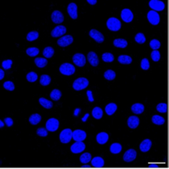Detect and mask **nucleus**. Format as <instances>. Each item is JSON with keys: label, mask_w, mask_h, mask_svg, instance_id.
<instances>
[{"label": "nucleus", "mask_w": 169, "mask_h": 169, "mask_svg": "<svg viewBox=\"0 0 169 169\" xmlns=\"http://www.w3.org/2000/svg\"><path fill=\"white\" fill-rule=\"evenodd\" d=\"M89 84V82L87 78H79L74 81L73 84V87L75 90L77 91H80V90L84 89L85 88H87Z\"/></svg>", "instance_id": "1"}, {"label": "nucleus", "mask_w": 169, "mask_h": 169, "mask_svg": "<svg viewBox=\"0 0 169 169\" xmlns=\"http://www.w3.org/2000/svg\"><path fill=\"white\" fill-rule=\"evenodd\" d=\"M107 27L112 32H117L121 28V22L115 17H111L107 21Z\"/></svg>", "instance_id": "2"}, {"label": "nucleus", "mask_w": 169, "mask_h": 169, "mask_svg": "<svg viewBox=\"0 0 169 169\" xmlns=\"http://www.w3.org/2000/svg\"><path fill=\"white\" fill-rule=\"evenodd\" d=\"M73 138V132L70 128H66L61 132L59 135L60 141L62 143H68Z\"/></svg>", "instance_id": "3"}, {"label": "nucleus", "mask_w": 169, "mask_h": 169, "mask_svg": "<svg viewBox=\"0 0 169 169\" xmlns=\"http://www.w3.org/2000/svg\"><path fill=\"white\" fill-rule=\"evenodd\" d=\"M59 71L64 75H72L75 72V67L71 63H66L61 65Z\"/></svg>", "instance_id": "4"}, {"label": "nucleus", "mask_w": 169, "mask_h": 169, "mask_svg": "<svg viewBox=\"0 0 169 169\" xmlns=\"http://www.w3.org/2000/svg\"><path fill=\"white\" fill-rule=\"evenodd\" d=\"M73 63L78 67H83L86 64V57L82 53H76L73 56Z\"/></svg>", "instance_id": "5"}, {"label": "nucleus", "mask_w": 169, "mask_h": 169, "mask_svg": "<svg viewBox=\"0 0 169 169\" xmlns=\"http://www.w3.org/2000/svg\"><path fill=\"white\" fill-rule=\"evenodd\" d=\"M58 126H59V122L56 118L48 119V122H46V128L49 132H56L58 128Z\"/></svg>", "instance_id": "6"}, {"label": "nucleus", "mask_w": 169, "mask_h": 169, "mask_svg": "<svg viewBox=\"0 0 169 169\" xmlns=\"http://www.w3.org/2000/svg\"><path fill=\"white\" fill-rule=\"evenodd\" d=\"M147 19L149 22L153 25H157L160 22V16L156 11L151 10L147 13Z\"/></svg>", "instance_id": "7"}, {"label": "nucleus", "mask_w": 169, "mask_h": 169, "mask_svg": "<svg viewBox=\"0 0 169 169\" xmlns=\"http://www.w3.org/2000/svg\"><path fill=\"white\" fill-rule=\"evenodd\" d=\"M73 42V38L71 35H65L57 41L58 45L61 47H66Z\"/></svg>", "instance_id": "8"}, {"label": "nucleus", "mask_w": 169, "mask_h": 169, "mask_svg": "<svg viewBox=\"0 0 169 169\" xmlns=\"http://www.w3.org/2000/svg\"><path fill=\"white\" fill-rule=\"evenodd\" d=\"M149 5L154 11H162L165 6L164 3L159 0H151L149 3Z\"/></svg>", "instance_id": "9"}, {"label": "nucleus", "mask_w": 169, "mask_h": 169, "mask_svg": "<svg viewBox=\"0 0 169 169\" xmlns=\"http://www.w3.org/2000/svg\"><path fill=\"white\" fill-rule=\"evenodd\" d=\"M86 146L82 141H77L76 143L71 146V151L73 153H79L84 150Z\"/></svg>", "instance_id": "10"}, {"label": "nucleus", "mask_w": 169, "mask_h": 169, "mask_svg": "<svg viewBox=\"0 0 169 169\" xmlns=\"http://www.w3.org/2000/svg\"><path fill=\"white\" fill-rule=\"evenodd\" d=\"M66 33V28L65 26L62 25H59V26L56 27L54 29L52 30V32L51 33L52 36L54 38L60 37L62 35H63Z\"/></svg>", "instance_id": "11"}, {"label": "nucleus", "mask_w": 169, "mask_h": 169, "mask_svg": "<svg viewBox=\"0 0 169 169\" xmlns=\"http://www.w3.org/2000/svg\"><path fill=\"white\" fill-rule=\"evenodd\" d=\"M121 17L122 21H124L126 23H130L133 19V14H132V11L129 9H124L121 11Z\"/></svg>", "instance_id": "12"}, {"label": "nucleus", "mask_w": 169, "mask_h": 169, "mask_svg": "<svg viewBox=\"0 0 169 169\" xmlns=\"http://www.w3.org/2000/svg\"><path fill=\"white\" fill-rule=\"evenodd\" d=\"M90 36L91 38H93L95 40L96 42H98V43H101V42H104L105 40V38H104V35L100 32H98L95 29H92L89 33Z\"/></svg>", "instance_id": "13"}, {"label": "nucleus", "mask_w": 169, "mask_h": 169, "mask_svg": "<svg viewBox=\"0 0 169 169\" xmlns=\"http://www.w3.org/2000/svg\"><path fill=\"white\" fill-rule=\"evenodd\" d=\"M87 137V134L83 130H75L73 132V139L75 141H83Z\"/></svg>", "instance_id": "14"}, {"label": "nucleus", "mask_w": 169, "mask_h": 169, "mask_svg": "<svg viewBox=\"0 0 169 169\" xmlns=\"http://www.w3.org/2000/svg\"><path fill=\"white\" fill-rule=\"evenodd\" d=\"M136 157V152L135 150L130 149L129 150H127L125 153L124 156H123V160L126 162H131V161H134Z\"/></svg>", "instance_id": "15"}, {"label": "nucleus", "mask_w": 169, "mask_h": 169, "mask_svg": "<svg viewBox=\"0 0 169 169\" xmlns=\"http://www.w3.org/2000/svg\"><path fill=\"white\" fill-rule=\"evenodd\" d=\"M52 20L55 24H61L64 21V16L60 11L55 10L52 14Z\"/></svg>", "instance_id": "16"}, {"label": "nucleus", "mask_w": 169, "mask_h": 169, "mask_svg": "<svg viewBox=\"0 0 169 169\" xmlns=\"http://www.w3.org/2000/svg\"><path fill=\"white\" fill-rule=\"evenodd\" d=\"M87 60L93 67H97L99 63L98 55L94 52H90L87 54Z\"/></svg>", "instance_id": "17"}, {"label": "nucleus", "mask_w": 169, "mask_h": 169, "mask_svg": "<svg viewBox=\"0 0 169 169\" xmlns=\"http://www.w3.org/2000/svg\"><path fill=\"white\" fill-rule=\"evenodd\" d=\"M67 11H68V13L69 14L71 18H77V5L75 3H69L68 7H67Z\"/></svg>", "instance_id": "18"}, {"label": "nucleus", "mask_w": 169, "mask_h": 169, "mask_svg": "<svg viewBox=\"0 0 169 169\" xmlns=\"http://www.w3.org/2000/svg\"><path fill=\"white\" fill-rule=\"evenodd\" d=\"M127 123H128V126L130 128H136L140 124V119L136 116H130L128 119Z\"/></svg>", "instance_id": "19"}, {"label": "nucleus", "mask_w": 169, "mask_h": 169, "mask_svg": "<svg viewBox=\"0 0 169 169\" xmlns=\"http://www.w3.org/2000/svg\"><path fill=\"white\" fill-rule=\"evenodd\" d=\"M96 139H97V142L99 144L102 145V144H105V143L108 142V140H109V135L106 132H100V133H99L97 135Z\"/></svg>", "instance_id": "20"}, {"label": "nucleus", "mask_w": 169, "mask_h": 169, "mask_svg": "<svg viewBox=\"0 0 169 169\" xmlns=\"http://www.w3.org/2000/svg\"><path fill=\"white\" fill-rule=\"evenodd\" d=\"M152 143L150 139H145L143 140L142 143H140V149L142 152H147L151 147Z\"/></svg>", "instance_id": "21"}, {"label": "nucleus", "mask_w": 169, "mask_h": 169, "mask_svg": "<svg viewBox=\"0 0 169 169\" xmlns=\"http://www.w3.org/2000/svg\"><path fill=\"white\" fill-rule=\"evenodd\" d=\"M132 111L136 114H142L144 111V106L141 103H135L131 107Z\"/></svg>", "instance_id": "22"}, {"label": "nucleus", "mask_w": 169, "mask_h": 169, "mask_svg": "<svg viewBox=\"0 0 169 169\" xmlns=\"http://www.w3.org/2000/svg\"><path fill=\"white\" fill-rule=\"evenodd\" d=\"M91 164L92 166L95 167V168H102L105 164V161L100 157H96L91 160Z\"/></svg>", "instance_id": "23"}, {"label": "nucleus", "mask_w": 169, "mask_h": 169, "mask_svg": "<svg viewBox=\"0 0 169 169\" xmlns=\"http://www.w3.org/2000/svg\"><path fill=\"white\" fill-rule=\"evenodd\" d=\"M116 110L117 105L115 103H109V104L105 106V112L107 113L108 115H112V114L116 111Z\"/></svg>", "instance_id": "24"}, {"label": "nucleus", "mask_w": 169, "mask_h": 169, "mask_svg": "<svg viewBox=\"0 0 169 169\" xmlns=\"http://www.w3.org/2000/svg\"><path fill=\"white\" fill-rule=\"evenodd\" d=\"M113 44L115 47L126 48L128 45V42L126 40L122 39V38H117V39L114 40Z\"/></svg>", "instance_id": "25"}, {"label": "nucleus", "mask_w": 169, "mask_h": 169, "mask_svg": "<svg viewBox=\"0 0 169 169\" xmlns=\"http://www.w3.org/2000/svg\"><path fill=\"white\" fill-rule=\"evenodd\" d=\"M118 60L121 64H130V63H132V58L126 55L119 56Z\"/></svg>", "instance_id": "26"}, {"label": "nucleus", "mask_w": 169, "mask_h": 169, "mask_svg": "<svg viewBox=\"0 0 169 169\" xmlns=\"http://www.w3.org/2000/svg\"><path fill=\"white\" fill-rule=\"evenodd\" d=\"M35 63L38 67L42 68L48 64V60H46L45 58H41V57H37V58H35Z\"/></svg>", "instance_id": "27"}, {"label": "nucleus", "mask_w": 169, "mask_h": 169, "mask_svg": "<svg viewBox=\"0 0 169 169\" xmlns=\"http://www.w3.org/2000/svg\"><path fill=\"white\" fill-rule=\"evenodd\" d=\"M39 103H41V105L42 106H44V107L46 109H51L53 106L52 102H51V101L46 100L45 98H40Z\"/></svg>", "instance_id": "28"}, {"label": "nucleus", "mask_w": 169, "mask_h": 169, "mask_svg": "<svg viewBox=\"0 0 169 169\" xmlns=\"http://www.w3.org/2000/svg\"><path fill=\"white\" fill-rule=\"evenodd\" d=\"M41 116L38 114H32L31 116L29 118V122H31V124H37L41 122Z\"/></svg>", "instance_id": "29"}, {"label": "nucleus", "mask_w": 169, "mask_h": 169, "mask_svg": "<svg viewBox=\"0 0 169 169\" xmlns=\"http://www.w3.org/2000/svg\"><path fill=\"white\" fill-rule=\"evenodd\" d=\"M93 117L96 119H100L103 116V111L100 107H94L92 111Z\"/></svg>", "instance_id": "30"}, {"label": "nucleus", "mask_w": 169, "mask_h": 169, "mask_svg": "<svg viewBox=\"0 0 169 169\" xmlns=\"http://www.w3.org/2000/svg\"><path fill=\"white\" fill-rule=\"evenodd\" d=\"M55 53V51H54V49L52 47H50V46H48V47H45L44 51H43V55L46 58H51Z\"/></svg>", "instance_id": "31"}, {"label": "nucleus", "mask_w": 169, "mask_h": 169, "mask_svg": "<svg viewBox=\"0 0 169 169\" xmlns=\"http://www.w3.org/2000/svg\"><path fill=\"white\" fill-rule=\"evenodd\" d=\"M121 150V144L119 143H113L111 144V146H110V151L111 153H114V154H117V153H119Z\"/></svg>", "instance_id": "32"}, {"label": "nucleus", "mask_w": 169, "mask_h": 169, "mask_svg": "<svg viewBox=\"0 0 169 169\" xmlns=\"http://www.w3.org/2000/svg\"><path fill=\"white\" fill-rule=\"evenodd\" d=\"M152 122H153V124H157V125H161V124H163L165 122V120H164V117H162L161 116L153 115L152 117Z\"/></svg>", "instance_id": "33"}, {"label": "nucleus", "mask_w": 169, "mask_h": 169, "mask_svg": "<svg viewBox=\"0 0 169 169\" xmlns=\"http://www.w3.org/2000/svg\"><path fill=\"white\" fill-rule=\"evenodd\" d=\"M61 96H62V93L58 89H53L50 93V97L52 98V100L55 101H58Z\"/></svg>", "instance_id": "34"}, {"label": "nucleus", "mask_w": 169, "mask_h": 169, "mask_svg": "<svg viewBox=\"0 0 169 169\" xmlns=\"http://www.w3.org/2000/svg\"><path fill=\"white\" fill-rule=\"evenodd\" d=\"M79 160H80V162L83 164H87L91 161V154L89 153H83L79 157Z\"/></svg>", "instance_id": "35"}, {"label": "nucleus", "mask_w": 169, "mask_h": 169, "mask_svg": "<svg viewBox=\"0 0 169 169\" xmlns=\"http://www.w3.org/2000/svg\"><path fill=\"white\" fill-rule=\"evenodd\" d=\"M51 82V78L47 74H43L41 76V79H40V83L44 86L48 85Z\"/></svg>", "instance_id": "36"}, {"label": "nucleus", "mask_w": 169, "mask_h": 169, "mask_svg": "<svg viewBox=\"0 0 169 169\" xmlns=\"http://www.w3.org/2000/svg\"><path fill=\"white\" fill-rule=\"evenodd\" d=\"M38 36H39V34L37 32H31L26 35V39L29 42H32L37 39Z\"/></svg>", "instance_id": "37"}, {"label": "nucleus", "mask_w": 169, "mask_h": 169, "mask_svg": "<svg viewBox=\"0 0 169 169\" xmlns=\"http://www.w3.org/2000/svg\"><path fill=\"white\" fill-rule=\"evenodd\" d=\"M104 76H105V78L107 80L111 81V80L115 79L116 74H115V73L112 70H108V71H105V73L104 74Z\"/></svg>", "instance_id": "38"}, {"label": "nucleus", "mask_w": 169, "mask_h": 169, "mask_svg": "<svg viewBox=\"0 0 169 169\" xmlns=\"http://www.w3.org/2000/svg\"><path fill=\"white\" fill-rule=\"evenodd\" d=\"M26 52V54H27V55H29L30 56H36L39 53V49H38L37 48L32 47V48L27 49Z\"/></svg>", "instance_id": "39"}, {"label": "nucleus", "mask_w": 169, "mask_h": 169, "mask_svg": "<svg viewBox=\"0 0 169 169\" xmlns=\"http://www.w3.org/2000/svg\"><path fill=\"white\" fill-rule=\"evenodd\" d=\"M102 60L105 62L107 63H110L114 60V56L110 53H105L102 55Z\"/></svg>", "instance_id": "40"}, {"label": "nucleus", "mask_w": 169, "mask_h": 169, "mask_svg": "<svg viewBox=\"0 0 169 169\" xmlns=\"http://www.w3.org/2000/svg\"><path fill=\"white\" fill-rule=\"evenodd\" d=\"M150 46L153 49V50H157L159 48L161 47V42L157 39L151 40L150 42Z\"/></svg>", "instance_id": "41"}, {"label": "nucleus", "mask_w": 169, "mask_h": 169, "mask_svg": "<svg viewBox=\"0 0 169 169\" xmlns=\"http://www.w3.org/2000/svg\"><path fill=\"white\" fill-rule=\"evenodd\" d=\"M26 79L30 82H35L37 79V74L35 72H30L26 74Z\"/></svg>", "instance_id": "42"}, {"label": "nucleus", "mask_w": 169, "mask_h": 169, "mask_svg": "<svg viewBox=\"0 0 169 169\" xmlns=\"http://www.w3.org/2000/svg\"><path fill=\"white\" fill-rule=\"evenodd\" d=\"M135 41L138 43H140V44H143L146 41V38L144 36V34L143 33H138L136 35V37H135Z\"/></svg>", "instance_id": "43"}, {"label": "nucleus", "mask_w": 169, "mask_h": 169, "mask_svg": "<svg viewBox=\"0 0 169 169\" xmlns=\"http://www.w3.org/2000/svg\"><path fill=\"white\" fill-rule=\"evenodd\" d=\"M157 111L160 113H166L167 112V104L161 103L157 106Z\"/></svg>", "instance_id": "44"}, {"label": "nucleus", "mask_w": 169, "mask_h": 169, "mask_svg": "<svg viewBox=\"0 0 169 169\" xmlns=\"http://www.w3.org/2000/svg\"><path fill=\"white\" fill-rule=\"evenodd\" d=\"M37 134L39 136H42V137H45V136H47L48 135V129L46 128H39L37 130Z\"/></svg>", "instance_id": "45"}, {"label": "nucleus", "mask_w": 169, "mask_h": 169, "mask_svg": "<svg viewBox=\"0 0 169 169\" xmlns=\"http://www.w3.org/2000/svg\"><path fill=\"white\" fill-rule=\"evenodd\" d=\"M3 87L5 88V89L9 90V91H13L14 89H15L14 84H13L12 82H10V81L5 82V83L3 84Z\"/></svg>", "instance_id": "46"}, {"label": "nucleus", "mask_w": 169, "mask_h": 169, "mask_svg": "<svg viewBox=\"0 0 169 169\" xmlns=\"http://www.w3.org/2000/svg\"><path fill=\"white\" fill-rule=\"evenodd\" d=\"M151 58L153 61H158L161 58V54H160V52L157 50H153L152 53H151Z\"/></svg>", "instance_id": "47"}, {"label": "nucleus", "mask_w": 169, "mask_h": 169, "mask_svg": "<svg viewBox=\"0 0 169 169\" xmlns=\"http://www.w3.org/2000/svg\"><path fill=\"white\" fill-rule=\"evenodd\" d=\"M149 67H150V63H149L147 59H143L141 61V68L146 71V70H148Z\"/></svg>", "instance_id": "48"}, {"label": "nucleus", "mask_w": 169, "mask_h": 169, "mask_svg": "<svg viewBox=\"0 0 169 169\" xmlns=\"http://www.w3.org/2000/svg\"><path fill=\"white\" fill-rule=\"evenodd\" d=\"M12 63H13V61L11 60H6L3 61V63H2V67L5 70H9L12 66Z\"/></svg>", "instance_id": "49"}, {"label": "nucleus", "mask_w": 169, "mask_h": 169, "mask_svg": "<svg viewBox=\"0 0 169 169\" xmlns=\"http://www.w3.org/2000/svg\"><path fill=\"white\" fill-rule=\"evenodd\" d=\"M4 122H5V124H6L8 127L12 126L13 124V120H12V118H10V117H6V118H5Z\"/></svg>", "instance_id": "50"}, {"label": "nucleus", "mask_w": 169, "mask_h": 169, "mask_svg": "<svg viewBox=\"0 0 169 169\" xmlns=\"http://www.w3.org/2000/svg\"><path fill=\"white\" fill-rule=\"evenodd\" d=\"M87 97H88V100L90 101V102H94V98H93V94H92V92L90 91V90H88L87 92Z\"/></svg>", "instance_id": "51"}, {"label": "nucleus", "mask_w": 169, "mask_h": 169, "mask_svg": "<svg viewBox=\"0 0 169 169\" xmlns=\"http://www.w3.org/2000/svg\"><path fill=\"white\" fill-rule=\"evenodd\" d=\"M4 75H5V74H4V71H3V69H1L0 70V80L3 79V78H4Z\"/></svg>", "instance_id": "52"}, {"label": "nucleus", "mask_w": 169, "mask_h": 169, "mask_svg": "<svg viewBox=\"0 0 169 169\" xmlns=\"http://www.w3.org/2000/svg\"><path fill=\"white\" fill-rule=\"evenodd\" d=\"M87 3H89L91 5H94L97 3V0H87Z\"/></svg>", "instance_id": "53"}, {"label": "nucleus", "mask_w": 169, "mask_h": 169, "mask_svg": "<svg viewBox=\"0 0 169 169\" xmlns=\"http://www.w3.org/2000/svg\"><path fill=\"white\" fill-rule=\"evenodd\" d=\"M79 112H80V109H79V108L76 109V111H75V113H74V115H75V116H77V114H79Z\"/></svg>", "instance_id": "54"}, {"label": "nucleus", "mask_w": 169, "mask_h": 169, "mask_svg": "<svg viewBox=\"0 0 169 169\" xmlns=\"http://www.w3.org/2000/svg\"><path fill=\"white\" fill-rule=\"evenodd\" d=\"M149 168H158V166L156 164H149Z\"/></svg>", "instance_id": "55"}, {"label": "nucleus", "mask_w": 169, "mask_h": 169, "mask_svg": "<svg viewBox=\"0 0 169 169\" xmlns=\"http://www.w3.org/2000/svg\"><path fill=\"white\" fill-rule=\"evenodd\" d=\"M88 116H89V114H86V116H85L84 117H83V118H82L83 122H86V121H87V118L88 117Z\"/></svg>", "instance_id": "56"}, {"label": "nucleus", "mask_w": 169, "mask_h": 169, "mask_svg": "<svg viewBox=\"0 0 169 169\" xmlns=\"http://www.w3.org/2000/svg\"><path fill=\"white\" fill-rule=\"evenodd\" d=\"M3 126H4V123H3V121H0V127L3 128Z\"/></svg>", "instance_id": "57"}, {"label": "nucleus", "mask_w": 169, "mask_h": 169, "mask_svg": "<svg viewBox=\"0 0 169 169\" xmlns=\"http://www.w3.org/2000/svg\"><path fill=\"white\" fill-rule=\"evenodd\" d=\"M82 168H90V166H89V165H83V166H82Z\"/></svg>", "instance_id": "58"}]
</instances>
